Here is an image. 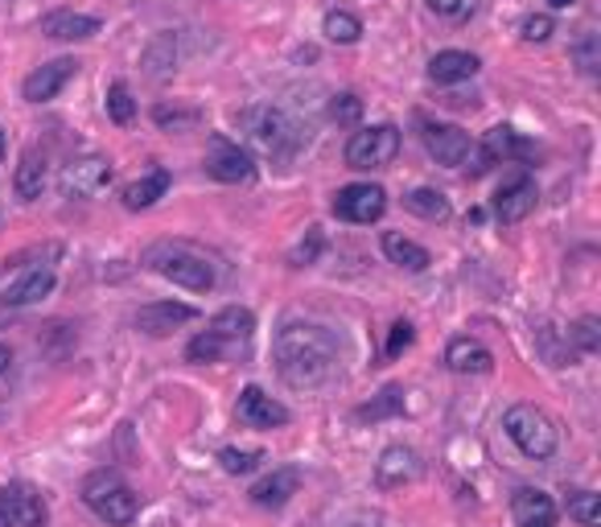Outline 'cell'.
<instances>
[{
    "instance_id": "6da1fadb",
    "label": "cell",
    "mask_w": 601,
    "mask_h": 527,
    "mask_svg": "<svg viewBox=\"0 0 601 527\" xmlns=\"http://www.w3.org/2000/svg\"><path fill=\"white\" fill-rule=\"evenodd\" d=\"M272 363L293 392H318L339 376V342L321 326L293 321L272 342Z\"/></svg>"
},
{
    "instance_id": "7a4b0ae2",
    "label": "cell",
    "mask_w": 601,
    "mask_h": 527,
    "mask_svg": "<svg viewBox=\"0 0 601 527\" xmlns=\"http://www.w3.org/2000/svg\"><path fill=\"white\" fill-rule=\"evenodd\" d=\"M145 264H149L157 277L182 284L189 293H210V289H214V264L189 244H173V240L152 244L149 252H145Z\"/></svg>"
},
{
    "instance_id": "3957f363",
    "label": "cell",
    "mask_w": 601,
    "mask_h": 527,
    "mask_svg": "<svg viewBox=\"0 0 601 527\" xmlns=\"http://www.w3.org/2000/svg\"><path fill=\"white\" fill-rule=\"evenodd\" d=\"M420 140L429 149L432 161L450 166V170H470L487 173L494 161L487 157V149L470 140V132H462L457 124H437V120H420Z\"/></svg>"
},
{
    "instance_id": "277c9868",
    "label": "cell",
    "mask_w": 601,
    "mask_h": 527,
    "mask_svg": "<svg viewBox=\"0 0 601 527\" xmlns=\"http://www.w3.org/2000/svg\"><path fill=\"white\" fill-rule=\"evenodd\" d=\"M503 429L515 441V450L531 457V462H548L556 453V445H561L556 420L544 408H536V404H511L507 416H503Z\"/></svg>"
},
{
    "instance_id": "5b68a950",
    "label": "cell",
    "mask_w": 601,
    "mask_h": 527,
    "mask_svg": "<svg viewBox=\"0 0 601 527\" xmlns=\"http://www.w3.org/2000/svg\"><path fill=\"white\" fill-rule=\"evenodd\" d=\"M83 503L103 519L108 527H128L140 515V499L136 490L120 478L115 470H95L83 482Z\"/></svg>"
},
{
    "instance_id": "8992f818",
    "label": "cell",
    "mask_w": 601,
    "mask_h": 527,
    "mask_svg": "<svg viewBox=\"0 0 601 527\" xmlns=\"http://www.w3.org/2000/svg\"><path fill=\"white\" fill-rule=\"evenodd\" d=\"M235 124H240V132H244L252 145H260L263 152H289L297 145V124H293L281 108H272V103L244 108V112L235 115Z\"/></svg>"
},
{
    "instance_id": "52a82bcc",
    "label": "cell",
    "mask_w": 601,
    "mask_h": 527,
    "mask_svg": "<svg viewBox=\"0 0 601 527\" xmlns=\"http://www.w3.org/2000/svg\"><path fill=\"white\" fill-rule=\"evenodd\" d=\"M395 152H400V128L395 124H371V128H358L346 140V166L351 170H383L392 166Z\"/></svg>"
},
{
    "instance_id": "ba28073f",
    "label": "cell",
    "mask_w": 601,
    "mask_h": 527,
    "mask_svg": "<svg viewBox=\"0 0 601 527\" xmlns=\"http://www.w3.org/2000/svg\"><path fill=\"white\" fill-rule=\"evenodd\" d=\"M46 503L29 482H4L0 487V527H46Z\"/></svg>"
},
{
    "instance_id": "9c48e42d",
    "label": "cell",
    "mask_w": 601,
    "mask_h": 527,
    "mask_svg": "<svg viewBox=\"0 0 601 527\" xmlns=\"http://www.w3.org/2000/svg\"><path fill=\"white\" fill-rule=\"evenodd\" d=\"M383 210H388V189L371 182H355L334 194V215L346 223H376L383 219Z\"/></svg>"
},
{
    "instance_id": "30bf717a",
    "label": "cell",
    "mask_w": 601,
    "mask_h": 527,
    "mask_svg": "<svg viewBox=\"0 0 601 527\" xmlns=\"http://www.w3.org/2000/svg\"><path fill=\"white\" fill-rule=\"evenodd\" d=\"M207 173L214 177V182L240 186V182H252V177H256V161H252V152L240 149L235 140H226V136H210Z\"/></svg>"
},
{
    "instance_id": "8fae6325",
    "label": "cell",
    "mask_w": 601,
    "mask_h": 527,
    "mask_svg": "<svg viewBox=\"0 0 601 527\" xmlns=\"http://www.w3.org/2000/svg\"><path fill=\"white\" fill-rule=\"evenodd\" d=\"M108 182H112V161L99 157V152H87V157H78L62 170L58 186H62L66 198H95L99 189H108Z\"/></svg>"
},
{
    "instance_id": "7c38bea8",
    "label": "cell",
    "mask_w": 601,
    "mask_h": 527,
    "mask_svg": "<svg viewBox=\"0 0 601 527\" xmlns=\"http://www.w3.org/2000/svg\"><path fill=\"white\" fill-rule=\"evenodd\" d=\"M420 478V453L408 445H388L376 462V487L379 490H400Z\"/></svg>"
},
{
    "instance_id": "4fadbf2b",
    "label": "cell",
    "mask_w": 601,
    "mask_h": 527,
    "mask_svg": "<svg viewBox=\"0 0 601 527\" xmlns=\"http://www.w3.org/2000/svg\"><path fill=\"white\" fill-rule=\"evenodd\" d=\"M78 62L75 58H54V62H46V66H38L34 75L21 83V95L29 99V103H50L71 78H75Z\"/></svg>"
},
{
    "instance_id": "5bb4252c",
    "label": "cell",
    "mask_w": 601,
    "mask_h": 527,
    "mask_svg": "<svg viewBox=\"0 0 601 527\" xmlns=\"http://www.w3.org/2000/svg\"><path fill=\"white\" fill-rule=\"evenodd\" d=\"M235 413H240V420L252 425V429H281V425H289V408L277 404L272 395H263V388H256V383L240 392Z\"/></svg>"
},
{
    "instance_id": "9a60e30c",
    "label": "cell",
    "mask_w": 601,
    "mask_h": 527,
    "mask_svg": "<svg viewBox=\"0 0 601 527\" xmlns=\"http://www.w3.org/2000/svg\"><path fill=\"white\" fill-rule=\"evenodd\" d=\"M536 203H540V189H536V182L531 177H515V182H507V186L494 194V215H499V223H524L527 215L536 210Z\"/></svg>"
},
{
    "instance_id": "2e32d148",
    "label": "cell",
    "mask_w": 601,
    "mask_h": 527,
    "mask_svg": "<svg viewBox=\"0 0 601 527\" xmlns=\"http://www.w3.org/2000/svg\"><path fill=\"white\" fill-rule=\"evenodd\" d=\"M511 515H515V527H556V503L552 494L536 487H519L511 494Z\"/></svg>"
},
{
    "instance_id": "e0dca14e",
    "label": "cell",
    "mask_w": 601,
    "mask_h": 527,
    "mask_svg": "<svg viewBox=\"0 0 601 527\" xmlns=\"http://www.w3.org/2000/svg\"><path fill=\"white\" fill-rule=\"evenodd\" d=\"M50 289H54V268H25L21 277H13V281L0 289V305L21 309V305L41 302Z\"/></svg>"
},
{
    "instance_id": "ac0fdd59",
    "label": "cell",
    "mask_w": 601,
    "mask_h": 527,
    "mask_svg": "<svg viewBox=\"0 0 601 527\" xmlns=\"http://www.w3.org/2000/svg\"><path fill=\"white\" fill-rule=\"evenodd\" d=\"M445 367L457 376H490L494 371V355L478 339H453L445 346Z\"/></svg>"
},
{
    "instance_id": "d6986e66",
    "label": "cell",
    "mask_w": 601,
    "mask_h": 527,
    "mask_svg": "<svg viewBox=\"0 0 601 527\" xmlns=\"http://www.w3.org/2000/svg\"><path fill=\"white\" fill-rule=\"evenodd\" d=\"M297 490H300V470L297 466H281V470H272L268 478H260V482L252 487V503L277 511V507H284Z\"/></svg>"
},
{
    "instance_id": "ffe728a7",
    "label": "cell",
    "mask_w": 601,
    "mask_h": 527,
    "mask_svg": "<svg viewBox=\"0 0 601 527\" xmlns=\"http://www.w3.org/2000/svg\"><path fill=\"white\" fill-rule=\"evenodd\" d=\"M41 34L54 41H83L99 34V21L87 17V13H75V9H54L41 17Z\"/></svg>"
},
{
    "instance_id": "44dd1931",
    "label": "cell",
    "mask_w": 601,
    "mask_h": 527,
    "mask_svg": "<svg viewBox=\"0 0 601 527\" xmlns=\"http://www.w3.org/2000/svg\"><path fill=\"white\" fill-rule=\"evenodd\" d=\"M198 314L182 302H157V305H145L140 314H136V330H145L152 339H161V334H170L173 326H182V321H194Z\"/></svg>"
},
{
    "instance_id": "7402d4cb",
    "label": "cell",
    "mask_w": 601,
    "mask_h": 527,
    "mask_svg": "<svg viewBox=\"0 0 601 527\" xmlns=\"http://www.w3.org/2000/svg\"><path fill=\"white\" fill-rule=\"evenodd\" d=\"M478 66H482V62L474 54H466V50H441V54L429 62V78L432 83H441V87H445V83H466V78L478 75Z\"/></svg>"
},
{
    "instance_id": "603a6c76",
    "label": "cell",
    "mask_w": 601,
    "mask_h": 527,
    "mask_svg": "<svg viewBox=\"0 0 601 527\" xmlns=\"http://www.w3.org/2000/svg\"><path fill=\"white\" fill-rule=\"evenodd\" d=\"M210 334L223 339L226 346H231V342H247L252 334H256V318H252V309L226 305L223 314H214V321H210Z\"/></svg>"
},
{
    "instance_id": "cb8c5ba5",
    "label": "cell",
    "mask_w": 601,
    "mask_h": 527,
    "mask_svg": "<svg viewBox=\"0 0 601 527\" xmlns=\"http://www.w3.org/2000/svg\"><path fill=\"white\" fill-rule=\"evenodd\" d=\"M41 186H46V161L38 157V149H25L17 173H13V189H17L21 203H34V198H41Z\"/></svg>"
},
{
    "instance_id": "d4e9b609",
    "label": "cell",
    "mask_w": 601,
    "mask_h": 527,
    "mask_svg": "<svg viewBox=\"0 0 601 527\" xmlns=\"http://www.w3.org/2000/svg\"><path fill=\"white\" fill-rule=\"evenodd\" d=\"M383 256L395 264V268H404V272H425L429 268V252L420 244H413V240H404L400 231H388L383 235Z\"/></svg>"
},
{
    "instance_id": "484cf974",
    "label": "cell",
    "mask_w": 601,
    "mask_h": 527,
    "mask_svg": "<svg viewBox=\"0 0 601 527\" xmlns=\"http://www.w3.org/2000/svg\"><path fill=\"white\" fill-rule=\"evenodd\" d=\"M404 207L420 215L425 223H445L450 219V198L441 194V189H413V194H404Z\"/></svg>"
},
{
    "instance_id": "4316f807",
    "label": "cell",
    "mask_w": 601,
    "mask_h": 527,
    "mask_svg": "<svg viewBox=\"0 0 601 527\" xmlns=\"http://www.w3.org/2000/svg\"><path fill=\"white\" fill-rule=\"evenodd\" d=\"M165 189H170V173L152 170L149 177H140V182H132V186L124 189V207H128V210H145V207H152V203H157Z\"/></svg>"
},
{
    "instance_id": "83f0119b",
    "label": "cell",
    "mask_w": 601,
    "mask_h": 527,
    "mask_svg": "<svg viewBox=\"0 0 601 527\" xmlns=\"http://www.w3.org/2000/svg\"><path fill=\"white\" fill-rule=\"evenodd\" d=\"M321 34L330 41H339V46H355L363 38V21L355 13H346V9H334V13H326V21H321Z\"/></svg>"
},
{
    "instance_id": "f1b7e54d",
    "label": "cell",
    "mask_w": 601,
    "mask_h": 527,
    "mask_svg": "<svg viewBox=\"0 0 601 527\" xmlns=\"http://www.w3.org/2000/svg\"><path fill=\"white\" fill-rule=\"evenodd\" d=\"M400 413H404V392H400L395 383H388V388H383L371 404H363V408H358L355 420L367 425V420H383V416H400Z\"/></svg>"
},
{
    "instance_id": "f546056e",
    "label": "cell",
    "mask_w": 601,
    "mask_h": 527,
    "mask_svg": "<svg viewBox=\"0 0 601 527\" xmlns=\"http://www.w3.org/2000/svg\"><path fill=\"white\" fill-rule=\"evenodd\" d=\"M482 149H487L490 161H499V157H524L527 145L519 140V136H515V128H503V124H499V128H490V136H487V145H482Z\"/></svg>"
},
{
    "instance_id": "4dcf8cb0",
    "label": "cell",
    "mask_w": 601,
    "mask_h": 527,
    "mask_svg": "<svg viewBox=\"0 0 601 527\" xmlns=\"http://www.w3.org/2000/svg\"><path fill=\"white\" fill-rule=\"evenodd\" d=\"M568 515L585 527H601V494H593V490H577V494L568 499Z\"/></svg>"
},
{
    "instance_id": "1f68e13d",
    "label": "cell",
    "mask_w": 601,
    "mask_h": 527,
    "mask_svg": "<svg viewBox=\"0 0 601 527\" xmlns=\"http://www.w3.org/2000/svg\"><path fill=\"white\" fill-rule=\"evenodd\" d=\"M108 115H112L115 124H132V115H136V99L124 83H112L108 87Z\"/></svg>"
},
{
    "instance_id": "d6a6232c",
    "label": "cell",
    "mask_w": 601,
    "mask_h": 527,
    "mask_svg": "<svg viewBox=\"0 0 601 527\" xmlns=\"http://www.w3.org/2000/svg\"><path fill=\"white\" fill-rule=\"evenodd\" d=\"M226 355V342L223 339H214V334H198V339L186 346V358L189 363H219V358Z\"/></svg>"
},
{
    "instance_id": "836d02e7",
    "label": "cell",
    "mask_w": 601,
    "mask_h": 527,
    "mask_svg": "<svg viewBox=\"0 0 601 527\" xmlns=\"http://www.w3.org/2000/svg\"><path fill=\"white\" fill-rule=\"evenodd\" d=\"M219 462H223L226 474H247L263 462V450H223L219 453Z\"/></svg>"
},
{
    "instance_id": "e575fe53",
    "label": "cell",
    "mask_w": 601,
    "mask_h": 527,
    "mask_svg": "<svg viewBox=\"0 0 601 527\" xmlns=\"http://www.w3.org/2000/svg\"><path fill=\"white\" fill-rule=\"evenodd\" d=\"M482 0H429V9L445 21H470Z\"/></svg>"
},
{
    "instance_id": "d590c367",
    "label": "cell",
    "mask_w": 601,
    "mask_h": 527,
    "mask_svg": "<svg viewBox=\"0 0 601 527\" xmlns=\"http://www.w3.org/2000/svg\"><path fill=\"white\" fill-rule=\"evenodd\" d=\"M413 339H416L413 326H408V321H395L392 334H388V346H383V351H388V358H400V355H404V351L413 346Z\"/></svg>"
},
{
    "instance_id": "8d00e7d4",
    "label": "cell",
    "mask_w": 601,
    "mask_h": 527,
    "mask_svg": "<svg viewBox=\"0 0 601 527\" xmlns=\"http://www.w3.org/2000/svg\"><path fill=\"white\" fill-rule=\"evenodd\" d=\"M330 115H334L339 124H355L358 115H363V103H358L355 95H339V99L330 103Z\"/></svg>"
},
{
    "instance_id": "74e56055",
    "label": "cell",
    "mask_w": 601,
    "mask_h": 527,
    "mask_svg": "<svg viewBox=\"0 0 601 527\" xmlns=\"http://www.w3.org/2000/svg\"><path fill=\"white\" fill-rule=\"evenodd\" d=\"M318 252H321V231H318V226H309V244H300L297 252L289 256V260L297 264V268H305V264L318 260Z\"/></svg>"
},
{
    "instance_id": "f35d334b",
    "label": "cell",
    "mask_w": 601,
    "mask_h": 527,
    "mask_svg": "<svg viewBox=\"0 0 601 527\" xmlns=\"http://www.w3.org/2000/svg\"><path fill=\"white\" fill-rule=\"evenodd\" d=\"M524 38L527 41H548L552 38V17H544V13H540V17H527L524 21Z\"/></svg>"
},
{
    "instance_id": "ab89813d",
    "label": "cell",
    "mask_w": 601,
    "mask_h": 527,
    "mask_svg": "<svg viewBox=\"0 0 601 527\" xmlns=\"http://www.w3.org/2000/svg\"><path fill=\"white\" fill-rule=\"evenodd\" d=\"M573 339H577V346H581V351H598V321H593V318L577 321Z\"/></svg>"
},
{
    "instance_id": "60d3db41",
    "label": "cell",
    "mask_w": 601,
    "mask_h": 527,
    "mask_svg": "<svg viewBox=\"0 0 601 527\" xmlns=\"http://www.w3.org/2000/svg\"><path fill=\"white\" fill-rule=\"evenodd\" d=\"M593 50H598V38H593V34H585L581 46H577V58H581L585 75H593V71H598V54H593Z\"/></svg>"
},
{
    "instance_id": "b9f144b4",
    "label": "cell",
    "mask_w": 601,
    "mask_h": 527,
    "mask_svg": "<svg viewBox=\"0 0 601 527\" xmlns=\"http://www.w3.org/2000/svg\"><path fill=\"white\" fill-rule=\"evenodd\" d=\"M9 363H13V355H9V346H0V376L9 371Z\"/></svg>"
},
{
    "instance_id": "7bdbcfd3",
    "label": "cell",
    "mask_w": 601,
    "mask_h": 527,
    "mask_svg": "<svg viewBox=\"0 0 601 527\" xmlns=\"http://www.w3.org/2000/svg\"><path fill=\"white\" fill-rule=\"evenodd\" d=\"M548 4H552V9H573L577 0H548Z\"/></svg>"
}]
</instances>
